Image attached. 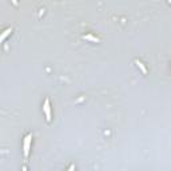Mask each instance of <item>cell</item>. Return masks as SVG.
Here are the masks:
<instances>
[{"label":"cell","instance_id":"277c9868","mask_svg":"<svg viewBox=\"0 0 171 171\" xmlns=\"http://www.w3.org/2000/svg\"><path fill=\"white\" fill-rule=\"evenodd\" d=\"M83 38L86 39V40H90V42H94V43H99V39L96 38V36H92V35H90V33H88V35H84Z\"/></svg>","mask_w":171,"mask_h":171},{"label":"cell","instance_id":"5b68a950","mask_svg":"<svg viewBox=\"0 0 171 171\" xmlns=\"http://www.w3.org/2000/svg\"><path fill=\"white\" fill-rule=\"evenodd\" d=\"M135 64L138 65L139 68H141V71H142V72H143V74H146V72H147V68L144 67V64L142 63V62H139V60H135Z\"/></svg>","mask_w":171,"mask_h":171},{"label":"cell","instance_id":"ba28073f","mask_svg":"<svg viewBox=\"0 0 171 171\" xmlns=\"http://www.w3.org/2000/svg\"><path fill=\"white\" fill-rule=\"evenodd\" d=\"M169 4H170V5H171V1H170V3H169Z\"/></svg>","mask_w":171,"mask_h":171},{"label":"cell","instance_id":"8992f818","mask_svg":"<svg viewBox=\"0 0 171 171\" xmlns=\"http://www.w3.org/2000/svg\"><path fill=\"white\" fill-rule=\"evenodd\" d=\"M68 171H75V164H71V166L68 167Z\"/></svg>","mask_w":171,"mask_h":171},{"label":"cell","instance_id":"52a82bcc","mask_svg":"<svg viewBox=\"0 0 171 171\" xmlns=\"http://www.w3.org/2000/svg\"><path fill=\"white\" fill-rule=\"evenodd\" d=\"M22 171H28V170H27V167H25V166H23V169H22Z\"/></svg>","mask_w":171,"mask_h":171},{"label":"cell","instance_id":"6da1fadb","mask_svg":"<svg viewBox=\"0 0 171 171\" xmlns=\"http://www.w3.org/2000/svg\"><path fill=\"white\" fill-rule=\"evenodd\" d=\"M31 142H32V134H27L23 142V154L27 158L30 155V149H31Z\"/></svg>","mask_w":171,"mask_h":171},{"label":"cell","instance_id":"7a4b0ae2","mask_svg":"<svg viewBox=\"0 0 171 171\" xmlns=\"http://www.w3.org/2000/svg\"><path fill=\"white\" fill-rule=\"evenodd\" d=\"M43 111H44V115H45V119L47 122H51V104H50V100L45 99L44 100V104H43Z\"/></svg>","mask_w":171,"mask_h":171},{"label":"cell","instance_id":"3957f363","mask_svg":"<svg viewBox=\"0 0 171 171\" xmlns=\"http://www.w3.org/2000/svg\"><path fill=\"white\" fill-rule=\"evenodd\" d=\"M11 32H12V28H11V27H10V28H7V30H5L4 32L1 33V36H0V40H1V42H4V40H5V38H7V36L10 35Z\"/></svg>","mask_w":171,"mask_h":171}]
</instances>
